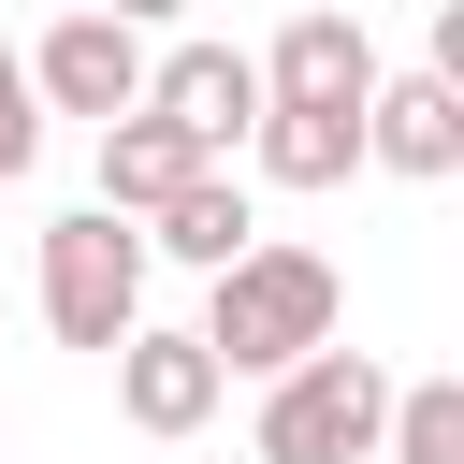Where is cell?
<instances>
[{
    "label": "cell",
    "instance_id": "6da1fadb",
    "mask_svg": "<svg viewBox=\"0 0 464 464\" xmlns=\"http://www.w3.org/2000/svg\"><path fill=\"white\" fill-rule=\"evenodd\" d=\"M334 319H348V290H334L319 246H232L218 290H203V348H218V377H290L304 348H334Z\"/></svg>",
    "mask_w": 464,
    "mask_h": 464
},
{
    "label": "cell",
    "instance_id": "7a4b0ae2",
    "mask_svg": "<svg viewBox=\"0 0 464 464\" xmlns=\"http://www.w3.org/2000/svg\"><path fill=\"white\" fill-rule=\"evenodd\" d=\"M377 420H392V377L362 362V348H304L290 377H261V464H362L377 450Z\"/></svg>",
    "mask_w": 464,
    "mask_h": 464
},
{
    "label": "cell",
    "instance_id": "3957f363",
    "mask_svg": "<svg viewBox=\"0 0 464 464\" xmlns=\"http://www.w3.org/2000/svg\"><path fill=\"white\" fill-rule=\"evenodd\" d=\"M44 319H58V348H102L116 362V334H145V232L130 218H58L44 232Z\"/></svg>",
    "mask_w": 464,
    "mask_h": 464
},
{
    "label": "cell",
    "instance_id": "277c9868",
    "mask_svg": "<svg viewBox=\"0 0 464 464\" xmlns=\"http://www.w3.org/2000/svg\"><path fill=\"white\" fill-rule=\"evenodd\" d=\"M29 102H44V116H130V102H145V29L58 14V29L29 44Z\"/></svg>",
    "mask_w": 464,
    "mask_h": 464
},
{
    "label": "cell",
    "instance_id": "5b68a950",
    "mask_svg": "<svg viewBox=\"0 0 464 464\" xmlns=\"http://www.w3.org/2000/svg\"><path fill=\"white\" fill-rule=\"evenodd\" d=\"M145 116H174L203 160H232L246 116H261V58L246 44H174V58H145Z\"/></svg>",
    "mask_w": 464,
    "mask_h": 464
},
{
    "label": "cell",
    "instance_id": "8992f818",
    "mask_svg": "<svg viewBox=\"0 0 464 464\" xmlns=\"http://www.w3.org/2000/svg\"><path fill=\"white\" fill-rule=\"evenodd\" d=\"M362 87H377V44H362V14H334V0H304V14L276 29V58H261V102H304V116H362Z\"/></svg>",
    "mask_w": 464,
    "mask_h": 464
},
{
    "label": "cell",
    "instance_id": "52a82bcc",
    "mask_svg": "<svg viewBox=\"0 0 464 464\" xmlns=\"http://www.w3.org/2000/svg\"><path fill=\"white\" fill-rule=\"evenodd\" d=\"M362 160H392V174H464V87L450 72H377L362 87Z\"/></svg>",
    "mask_w": 464,
    "mask_h": 464
},
{
    "label": "cell",
    "instance_id": "ba28073f",
    "mask_svg": "<svg viewBox=\"0 0 464 464\" xmlns=\"http://www.w3.org/2000/svg\"><path fill=\"white\" fill-rule=\"evenodd\" d=\"M218 348L203 334H116V406H130V435H203L218 420Z\"/></svg>",
    "mask_w": 464,
    "mask_h": 464
},
{
    "label": "cell",
    "instance_id": "9c48e42d",
    "mask_svg": "<svg viewBox=\"0 0 464 464\" xmlns=\"http://www.w3.org/2000/svg\"><path fill=\"white\" fill-rule=\"evenodd\" d=\"M188 174H203V145H188L174 116H145V102H130V116H102V218H160Z\"/></svg>",
    "mask_w": 464,
    "mask_h": 464
},
{
    "label": "cell",
    "instance_id": "30bf717a",
    "mask_svg": "<svg viewBox=\"0 0 464 464\" xmlns=\"http://www.w3.org/2000/svg\"><path fill=\"white\" fill-rule=\"evenodd\" d=\"M232 246H261V218H246V174H218V160H203V174H188V188L145 218V261H188V276H218Z\"/></svg>",
    "mask_w": 464,
    "mask_h": 464
},
{
    "label": "cell",
    "instance_id": "8fae6325",
    "mask_svg": "<svg viewBox=\"0 0 464 464\" xmlns=\"http://www.w3.org/2000/svg\"><path fill=\"white\" fill-rule=\"evenodd\" d=\"M377 450L392 464H464V377H406L392 420H377Z\"/></svg>",
    "mask_w": 464,
    "mask_h": 464
},
{
    "label": "cell",
    "instance_id": "7c38bea8",
    "mask_svg": "<svg viewBox=\"0 0 464 464\" xmlns=\"http://www.w3.org/2000/svg\"><path fill=\"white\" fill-rule=\"evenodd\" d=\"M29 160H44V102H29V58L0 44V188H14Z\"/></svg>",
    "mask_w": 464,
    "mask_h": 464
},
{
    "label": "cell",
    "instance_id": "4fadbf2b",
    "mask_svg": "<svg viewBox=\"0 0 464 464\" xmlns=\"http://www.w3.org/2000/svg\"><path fill=\"white\" fill-rule=\"evenodd\" d=\"M87 14H116V29H174L188 0H87Z\"/></svg>",
    "mask_w": 464,
    "mask_h": 464
}]
</instances>
